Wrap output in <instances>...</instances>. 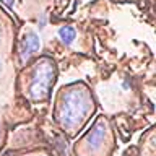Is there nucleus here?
Instances as JSON below:
<instances>
[{"instance_id": "nucleus-7", "label": "nucleus", "mask_w": 156, "mask_h": 156, "mask_svg": "<svg viewBox=\"0 0 156 156\" xmlns=\"http://www.w3.org/2000/svg\"><path fill=\"white\" fill-rule=\"evenodd\" d=\"M0 135H2V130H0Z\"/></svg>"}, {"instance_id": "nucleus-2", "label": "nucleus", "mask_w": 156, "mask_h": 156, "mask_svg": "<svg viewBox=\"0 0 156 156\" xmlns=\"http://www.w3.org/2000/svg\"><path fill=\"white\" fill-rule=\"evenodd\" d=\"M54 78H55V63L47 57L39 58L36 65H34L33 80H31V86H29V96L33 99L47 98L49 90H51L54 83Z\"/></svg>"}, {"instance_id": "nucleus-3", "label": "nucleus", "mask_w": 156, "mask_h": 156, "mask_svg": "<svg viewBox=\"0 0 156 156\" xmlns=\"http://www.w3.org/2000/svg\"><path fill=\"white\" fill-rule=\"evenodd\" d=\"M39 47H41V41H39L37 34L34 31L26 33L21 41V46H20V58H21V62H26L34 52L39 51Z\"/></svg>"}, {"instance_id": "nucleus-1", "label": "nucleus", "mask_w": 156, "mask_h": 156, "mask_svg": "<svg viewBox=\"0 0 156 156\" xmlns=\"http://www.w3.org/2000/svg\"><path fill=\"white\" fill-rule=\"evenodd\" d=\"M93 107L90 91L83 85H73L62 94L58 104V122L65 129H76L85 122Z\"/></svg>"}, {"instance_id": "nucleus-4", "label": "nucleus", "mask_w": 156, "mask_h": 156, "mask_svg": "<svg viewBox=\"0 0 156 156\" xmlns=\"http://www.w3.org/2000/svg\"><path fill=\"white\" fill-rule=\"evenodd\" d=\"M106 136V125L104 122H98V124L91 129V132L86 135L85 143H86V150L88 151H98L101 148L102 141Z\"/></svg>"}, {"instance_id": "nucleus-6", "label": "nucleus", "mask_w": 156, "mask_h": 156, "mask_svg": "<svg viewBox=\"0 0 156 156\" xmlns=\"http://www.w3.org/2000/svg\"><path fill=\"white\" fill-rule=\"evenodd\" d=\"M0 2H2L3 5H7L8 8H12V7H13V3H15V0H0Z\"/></svg>"}, {"instance_id": "nucleus-5", "label": "nucleus", "mask_w": 156, "mask_h": 156, "mask_svg": "<svg viewBox=\"0 0 156 156\" xmlns=\"http://www.w3.org/2000/svg\"><path fill=\"white\" fill-rule=\"evenodd\" d=\"M58 39L65 44V46H70V44L75 41V36H76V31L73 29L72 26H62L58 29Z\"/></svg>"}]
</instances>
